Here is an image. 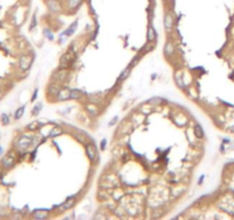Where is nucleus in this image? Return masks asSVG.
I'll use <instances>...</instances> for the list:
<instances>
[{"mask_svg": "<svg viewBox=\"0 0 234 220\" xmlns=\"http://www.w3.org/2000/svg\"><path fill=\"white\" fill-rule=\"evenodd\" d=\"M0 180H1V173H0Z\"/></svg>", "mask_w": 234, "mask_h": 220, "instance_id": "obj_29", "label": "nucleus"}, {"mask_svg": "<svg viewBox=\"0 0 234 220\" xmlns=\"http://www.w3.org/2000/svg\"><path fill=\"white\" fill-rule=\"evenodd\" d=\"M95 110L97 109H94V108H92V107L88 108V112H90V115H91V116H97L98 111H95Z\"/></svg>", "mask_w": 234, "mask_h": 220, "instance_id": "obj_22", "label": "nucleus"}, {"mask_svg": "<svg viewBox=\"0 0 234 220\" xmlns=\"http://www.w3.org/2000/svg\"><path fill=\"white\" fill-rule=\"evenodd\" d=\"M86 155H87V157H88L91 161H94V159H95V156H97L95 148L91 145H87L86 146Z\"/></svg>", "mask_w": 234, "mask_h": 220, "instance_id": "obj_6", "label": "nucleus"}, {"mask_svg": "<svg viewBox=\"0 0 234 220\" xmlns=\"http://www.w3.org/2000/svg\"><path fill=\"white\" fill-rule=\"evenodd\" d=\"M34 217L36 219H45L47 217V212L43 211V210H37L34 212Z\"/></svg>", "mask_w": 234, "mask_h": 220, "instance_id": "obj_10", "label": "nucleus"}, {"mask_svg": "<svg viewBox=\"0 0 234 220\" xmlns=\"http://www.w3.org/2000/svg\"><path fill=\"white\" fill-rule=\"evenodd\" d=\"M164 53H165L166 55H171L172 53H173V46H172L171 42H168L166 44L165 48H164Z\"/></svg>", "mask_w": 234, "mask_h": 220, "instance_id": "obj_17", "label": "nucleus"}, {"mask_svg": "<svg viewBox=\"0 0 234 220\" xmlns=\"http://www.w3.org/2000/svg\"><path fill=\"white\" fill-rule=\"evenodd\" d=\"M40 108H41V104H37V105H36V107H34V112H32V114H34V115H37V114H38V112H39V109H40Z\"/></svg>", "mask_w": 234, "mask_h": 220, "instance_id": "obj_23", "label": "nucleus"}, {"mask_svg": "<svg viewBox=\"0 0 234 220\" xmlns=\"http://www.w3.org/2000/svg\"><path fill=\"white\" fill-rule=\"evenodd\" d=\"M76 25H77V22H75L74 25H71V27H70V29H69L68 31H67V33H68V35H71V33L74 32L75 29H76Z\"/></svg>", "mask_w": 234, "mask_h": 220, "instance_id": "obj_21", "label": "nucleus"}, {"mask_svg": "<svg viewBox=\"0 0 234 220\" xmlns=\"http://www.w3.org/2000/svg\"><path fill=\"white\" fill-rule=\"evenodd\" d=\"M147 37H148V40L152 41L155 39L156 37V33H155V30L153 29V27H149L148 28V33H147Z\"/></svg>", "mask_w": 234, "mask_h": 220, "instance_id": "obj_15", "label": "nucleus"}, {"mask_svg": "<svg viewBox=\"0 0 234 220\" xmlns=\"http://www.w3.org/2000/svg\"><path fill=\"white\" fill-rule=\"evenodd\" d=\"M75 204V197H69L66 202L63 203L62 205L60 206V209H63V210H67V209H70L72 205Z\"/></svg>", "mask_w": 234, "mask_h": 220, "instance_id": "obj_9", "label": "nucleus"}, {"mask_svg": "<svg viewBox=\"0 0 234 220\" xmlns=\"http://www.w3.org/2000/svg\"><path fill=\"white\" fill-rule=\"evenodd\" d=\"M60 134H62V128L59 127V126H55L54 128H52V131L50 132V137L51 138H55V137L60 135Z\"/></svg>", "mask_w": 234, "mask_h": 220, "instance_id": "obj_12", "label": "nucleus"}, {"mask_svg": "<svg viewBox=\"0 0 234 220\" xmlns=\"http://www.w3.org/2000/svg\"><path fill=\"white\" fill-rule=\"evenodd\" d=\"M172 25H173V18H172V16L170 14H166L165 16H164V27H165V29L168 31H170Z\"/></svg>", "mask_w": 234, "mask_h": 220, "instance_id": "obj_8", "label": "nucleus"}, {"mask_svg": "<svg viewBox=\"0 0 234 220\" xmlns=\"http://www.w3.org/2000/svg\"><path fill=\"white\" fill-rule=\"evenodd\" d=\"M83 93L79 90H71V93H70V99L72 100H78V99L82 98Z\"/></svg>", "mask_w": 234, "mask_h": 220, "instance_id": "obj_11", "label": "nucleus"}, {"mask_svg": "<svg viewBox=\"0 0 234 220\" xmlns=\"http://www.w3.org/2000/svg\"><path fill=\"white\" fill-rule=\"evenodd\" d=\"M0 122L2 125H8L9 124V117L7 114H2L1 116H0Z\"/></svg>", "mask_w": 234, "mask_h": 220, "instance_id": "obj_16", "label": "nucleus"}, {"mask_svg": "<svg viewBox=\"0 0 234 220\" xmlns=\"http://www.w3.org/2000/svg\"><path fill=\"white\" fill-rule=\"evenodd\" d=\"M23 114H24V107L18 108V109L16 110V112H15V119H20V118L23 116Z\"/></svg>", "mask_w": 234, "mask_h": 220, "instance_id": "obj_18", "label": "nucleus"}, {"mask_svg": "<svg viewBox=\"0 0 234 220\" xmlns=\"http://www.w3.org/2000/svg\"><path fill=\"white\" fill-rule=\"evenodd\" d=\"M80 1H82V0H69V6L75 8V7H77L79 5Z\"/></svg>", "mask_w": 234, "mask_h": 220, "instance_id": "obj_20", "label": "nucleus"}, {"mask_svg": "<svg viewBox=\"0 0 234 220\" xmlns=\"http://www.w3.org/2000/svg\"><path fill=\"white\" fill-rule=\"evenodd\" d=\"M71 58H72V55L69 54V53H67L66 55H63L61 58V68H67L70 64V62H71Z\"/></svg>", "mask_w": 234, "mask_h": 220, "instance_id": "obj_7", "label": "nucleus"}, {"mask_svg": "<svg viewBox=\"0 0 234 220\" xmlns=\"http://www.w3.org/2000/svg\"><path fill=\"white\" fill-rule=\"evenodd\" d=\"M117 119H118V118H117V117H114V119H113V121H111V122L109 123V125H114L115 123L117 122Z\"/></svg>", "mask_w": 234, "mask_h": 220, "instance_id": "obj_28", "label": "nucleus"}, {"mask_svg": "<svg viewBox=\"0 0 234 220\" xmlns=\"http://www.w3.org/2000/svg\"><path fill=\"white\" fill-rule=\"evenodd\" d=\"M88 101L91 103H99L101 101V99H100V96L98 94H90L88 95Z\"/></svg>", "mask_w": 234, "mask_h": 220, "instance_id": "obj_13", "label": "nucleus"}, {"mask_svg": "<svg viewBox=\"0 0 234 220\" xmlns=\"http://www.w3.org/2000/svg\"><path fill=\"white\" fill-rule=\"evenodd\" d=\"M194 134H195V137H196V138H199V139L203 137V131H202V128H201L200 125H195Z\"/></svg>", "mask_w": 234, "mask_h": 220, "instance_id": "obj_14", "label": "nucleus"}, {"mask_svg": "<svg viewBox=\"0 0 234 220\" xmlns=\"http://www.w3.org/2000/svg\"><path fill=\"white\" fill-rule=\"evenodd\" d=\"M70 93L71 91L68 90V88H63V90H60V92L57 93V100L59 101H66L70 99Z\"/></svg>", "mask_w": 234, "mask_h": 220, "instance_id": "obj_4", "label": "nucleus"}, {"mask_svg": "<svg viewBox=\"0 0 234 220\" xmlns=\"http://www.w3.org/2000/svg\"><path fill=\"white\" fill-rule=\"evenodd\" d=\"M44 33H46V35L48 36V37H47L48 39H53V38H52V35L50 33V32H48V31H47V30H45V31H44Z\"/></svg>", "mask_w": 234, "mask_h": 220, "instance_id": "obj_27", "label": "nucleus"}, {"mask_svg": "<svg viewBox=\"0 0 234 220\" xmlns=\"http://www.w3.org/2000/svg\"><path fill=\"white\" fill-rule=\"evenodd\" d=\"M56 77L60 78V80H64L67 77H68V72L67 71H61V72H57Z\"/></svg>", "mask_w": 234, "mask_h": 220, "instance_id": "obj_19", "label": "nucleus"}, {"mask_svg": "<svg viewBox=\"0 0 234 220\" xmlns=\"http://www.w3.org/2000/svg\"><path fill=\"white\" fill-rule=\"evenodd\" d=\"M32 60L34 58L30 56V55H23L20 58V68L22 70H27L30 68V65L32 63Z\"/></svg>", "mask_w": 234, "mask_h": 220, "instance_id": "obj_1", "label": "nucleus"}, {"mask_svg": "<svg viewBox=\"0 0 234 220\" xmlns=\"http://www.w3.org/2000/svg\"><path fill=\"white\" fill-rule=\"evenodd\" d=\"M36 126H37V123L34 122V123H32V124H30V125H29L28 128H29V130H34V127H36Z\"/></svg>", "mask_w": 234, "mask_h": 220, "instance_id": "obj_26", "label": "nucleus"}, {"mask_svg": "<svg viewBox=\"0 0 234 220\" xmlns=\"http://www.w3.org/2000/svg\"><path fill=\"white\" fill-rule=\"evenodd\" d=\"M32 143V139L30 137H21L17 141V146L20 149H27Z\"/></svg>", "mask_w": 234, "mask_h": 220, "instance_id": "obj_2", "label": "nucleus"}, {"mask_svg": "<svg viewBox=\"0 0 234 220\" xmlns=\"http://www.w3.org/2000/svg\"><path fill=\"white\" fill-rule=\"evenodd\" d=\"M150 102H153V103H154V102H156V103H161V102H162V100H161L160 98H155V99H152V100H150Z\"/></svg>", "mask_w": 234, "mask_h": 220, "instance_id": "obj_25", "label": "nucleus"}, {"mask_svg": "<svg viewBox=\"0 0 234 220\" xmlns=\"http://www.w3.org/2000/svg\"><path fill=\"white\" fill-rule=\"evenodd\" d=\"M47 6H48L51 12H59L61 9V6H60V4L57 2L56 0H48L47 1Z\"/></svg>", "mask_w": 234, "mask_h": 220, "instance_id": "obj_5", "label": "nucleus"}, {"mask_svg": "<svg viewBox=\"0 0 234 220\" xmlns=\"http://www.w3.org/2000/svg\"><path fill=\"white\" fill-rule=\"evenodd\" d=\"M1 163H2V166L5 168H11L15 164V158H14V156L11 154H9V155H7V156H5L2 158Z\"/></svg>", "mask_w": 234, "mask_h": 220, "instance_id": "obj_3", "label": "nucleus"}, {"mask_svg": "<svg viewBox=\"0 0 234 220\" xmlns=\"http://www.w3.org/2000/svg\"><path fill=\"white\" fill-rule=\"evenodd\" d=\"M129 72H130V69H126L123 71V75L120 76V79H125L126 78V76L129 75Z\"/></svg>", "mask_w": 234, "mask_h": 220, "instance_id": "obj_24", "label": "nucleus"}]
</instances>
